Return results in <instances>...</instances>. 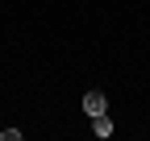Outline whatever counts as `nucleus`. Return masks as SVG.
<instances>
[{"label":"nucleus","instance_id":"f257e3e1","mask_svg":"<svg viewBox=\"0 0 150 141\" xmlns=\"http://www.w3.org/2000/svg\"><path fill=\"white\" fill-rule=\"evenodd\" d=\"M83 112H88V116H104V112H108L104 91H88V96H83Z\"/></svg>","mask_w":150,"mask_h":141},{"label":"nucleus","instance_id":"f03ea898","mask_svg":"<svg viewBox=\"0 0 150 141\" xmlns=\"http://www.w3.org/2000/svg\"><path fill=\"white\" fill-rule=\"evenodd\" d=\"M92 133H96V137H112V120H108V112H104V116H92Z\"/></svg>","mask_w":150,"mask_h":141},{"label":"nucleus","instance_id":"7ed1b4c3","mask_svg":"<svg viewBox=\"0 0 150 141\" xmlns=\"http://www.w3.org/2000/svg\"><path fill=\"white\" fill-rule=\"evenodd\" d=\"M0 141H21V129H0Z\"/></svg>","mask_w":150,"mask_h":141}]
</instances>
